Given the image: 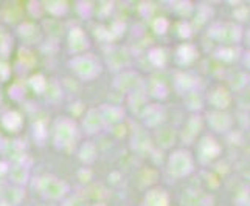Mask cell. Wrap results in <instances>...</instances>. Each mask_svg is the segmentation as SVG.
I'll use <instances>...</instances> for the list:
<instances>
[]
</instances>
